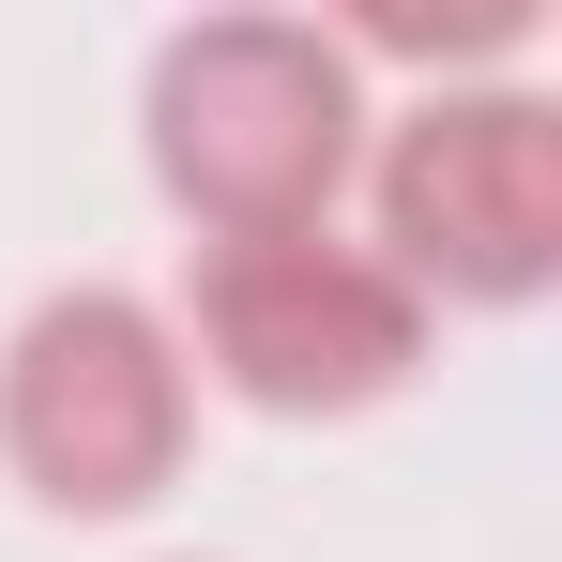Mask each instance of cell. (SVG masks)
<instances>
[{"instance_id":"cell-1","label":"cell","mask_w":562,"mask_h":562,"mask_svg":"<svg viewBox=\"0 0 562 562\" xmlns=\"http://www.w3.org/2000/svg\"><path fill=\"white\" fill-rule=\"evenodd\" d=\"M137 122L168 213H198L213 244H274V228H335V183L366 153V77L304 15H198L153 46Z\"/></svg>"},{"instance_id":"cell-2","label":"cell","mask_w":562,"mask_h":562,"mask_svg":"<svg viewBox=\"0 0 562 562\" xmlns=\"http://www.w3.org/2000/svg\"><path fill=\"white\" fill-rule=\"evenodd\" d=\"M183 426H198V366L168 304L137 289H46L0 335V457L61 517H137L183 471Z\"/></svg>"},{"instance_id":"cell-3","label":"cell","mask_w":562,"mask_h":562,"mask_svg":"<svg viewBox=\"0 0 562 562\" xmlns=\"http://www.w3.org/2000/svg\"><path fill=\"white\" fill-rule=\"evenodd\" d=\"M183 366L228 380L244 411H380L395 380L426 366V304L380 274V244H335V228H274V244H198L183 289Z\"/></svg>"},{"instance_id":"cell-4","label":"cell","mask_w":562,"mask_h":562,"mask_svg":"<svg viewBox=\"0 0 562 562\" xmlns=\"http://www.w3.org/2000/svg\"><path fill=\"white\" fill-rule=\"evenodd\" d=\"M380 274L411 304H532L562 274V106L426 92L380 137Z\"/></svg>"}]
</instances>
